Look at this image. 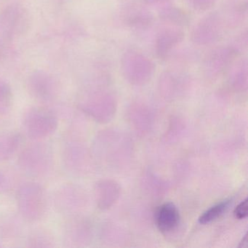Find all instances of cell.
Masks as SVG:
<instances>
[{
  "label": "cell",
  "mask_w": 248,
  "mask_h": 248,
  "mask_svg": "<svg viewBox=\"0 0 248 248\" xmlns=\"http://www.w3.org/2000/svg\"><path fill=\"white\" fill-rule=\"evenodd\" d=\"M16 199L20 213L29 221L41 220L47 212L46 191L36 183H26L21 186L17 192Z\"/></svg>",
  "instance_id": "6da1fadb"
},
{
  "label": "cell",
  "mask_w": 248,
  "mask_h": 248,
  "mask_svg": "<svg viewBox=\"0 0 248 248\" xmlns=\"http://www.w3.org/2000/svg\"><path fill=\"white\" fill-rule=\"evenodd\" d=\"M59 121L53 111L42 107H32L24 111L22 127L29 139L43 140L57 130Z\"/></svg>",
  "instance_id": "7a4b0ae2"
},
{
  "label": "cell",
  "mask_w": 248,
  "mask_h": 248,
  "mask_svg": "<svg viewBox=\"0 0 248 248\" xmlns=\"http://www.w3.org/2000/svg\"><path fill=\"white\" fill-rule=\"evenodd\" d=\"M18 165L28 175L43 176L53 168V152L47 145L34 143L27 146L21 152L18 158Z\"/></svg>",
  "instance_id": "3957f363"
},
{
  "label": "cell",
  "mask_w": 248,
  "mask_h": 248,
  "mask_svg": "<svg viewBox=\"0 0 248 248\" xmlns=\"http://www.w3.org/2000/svg\"><path fill=\"white\" fill-rule=\"evenodd\" d=\"M124 75L135 83H140L149 79L153 73V63L140 53L130 51L125 53L122 60Z\"/></svg>",
  "instance_id": "277c9868"
},
{
  "label": "cell",
  "mask_w": 248,
  "mask_h": 248,
  "mask_svg": "<svg viewBox=\"0 0 248 248\" xmlns=\"http://www.w3.org/2000/svg\"><path fill=\"white\" fill-rule=\"evenodd\" d=\"M218 18L213 15L201 21L193 31L192 38L194 43L207 45L217 40L221 32V24Z\"/></svg>",
  "instance_id": "5b68a950"
},
{
  "label": "cell",
  "mask_w": 248,
  "mask_h": 248,
  "mask_svg": "<svg viewBox=\"0 0 248 248\" xmlns=\"http://www.w3.org/2000/svg\"><path fill=\"white\" fill-rule=\"evenodd\" d=\"M184 37V32L178 29H165L160 31L155 44L156 56L159 59H165L172 49L181 43Z\"/></svg>",
  "instance_id": "8992f818"
},
{
  "label": "cell",
  "mask_w": 248,
  "mask_h": 248,
  "mask_svg": "<svg viewBox=\"0 0 248 248\" xmlns=\"http://www.w3.org/2000/svg\"><path fill=\"white\" fill-rule=\"evenodd\" d=\"M179 220V212L172 202L162 204L156 211V226L162 233H169L176 229Z\"/></svg>",
  "instance_id": "52a82bcc"
},
{
  "label": "cell",
  "mask_w": 248,
  "mask_h": 248,
  "mask_svg": "<svg viewBox=\"0 0 248 248\" xmlns=\"http://www.w3.org/2000/svg\"><path fill=\"white\" fill-rule=\"evenodd\" d=\"M78 188L72 185H66L61 187L55 196V204L60 213L71 214L78 204Z\"/></svg>",
  "instance_id": "ba28073f"
},
{
  "label": "cell",
  "mask_w": 248,
  "mask_h": 248,
  "mask_svg": "<svg viewBox=\"0 0 248 248\" xmlns=\"http://www.w3.org/2000/svg\"><path fill=\"white\" fill-rule=\"evenodd\" d=\"M117 185L111 181H101L95 185V197L98 207L101 209L108 208L111 202L118 197Z\"/></svg>",
  "instance_id": "9c48e42d"
},
{
  "label": "cell",
  "mask_w": 248,
  "mask_h": 248,
  "mask_svg": "<svg viewBox=\"0 0 248 248\" xmlns=\"http://www.w3.org/2000/svg\"><path fill=\"white\" fill-rule=\"evenodd\" d=\"M21 143L19 133L10 132L0 135V162L11 157L18 150Z\"/></svg>",
  "instance_id": "30bf717a"
},
{
  "label": "cell",
  "mask_w": 248,
  "mask_h": 248,
  "mask_svg": "<svg viewBox=\"0 0 248 248\" xmlns=\"http://www.w3.org/2000/svg\"><path fill=\"white\" fill-rule=\"evenodd\" d=\"M160 17L166 22L178 26L188 25L189 17L182 10L176 8H167L160 12Z\"/></svg>",
  "instance_id": "8fae6325"
},
{
  "label": "cell",
  "mask_w": 248,
  "mask_h": 248,
  "mask_svg": "<svg viewBox=\"0 0 248 248\" xmlns=\"http://www.w3.org/2000/svg\"><path fill=\"white\" fill-rule=\"evenodd\" d=\"M231 202H232L231 200H225L215 204L201 215V216L199 217V223L201 224H207L214 221L227 210L230 206Z\"/></svg>",
  "instance_id": "7c38bea8"
},
{
  "label": "cell",
  "mask_w": 248,
  "mask_h": 248,
  "mask_svg": "<svg viewBox=\"0 0 248 248\" xmlns=\"http://www.w3.org/2000/svg\"><path fill=\"white\" fill-rule=\"evenodd\" d=\"M29 246L33 248H50L55 246L53 235L47 231L40 230L34 232L28 241Z\"/></svg>",
  "instance_id": "4fadbf2b"
},
{
  "label": "cell",
  "mask_w": 248,
  "mask_h": 248,
  "mask_svg": "<svg viewBox=\"0 0 248 248\" xmlns=\"http://www.w3.org/2000/svg\"><path fill=\"white\" fill-rule=\"evenodd\" d=\"M153 17L151 14L143 11H138L136 14L129 16V25L136 28H146L152 25Z\"/></svg>",
  "instance_id": "5bb4252c"
},
{
  "label": "cell",
  "mask_w": 248,
  "mask_h": 248,
  "mask_svg": "<svg viewBox=\"0 0 248 248\" xmlns=\"http://www.w3.org/2000/svg\"><path fill=\"white\" fill-rule=\"evenodd\" d=\"M186 2L194 11H203L211 8L216 0H186Z\"/></svg>",
  "instance_id": "9a60e30c"
},
{
  "label": "cell",
  "mask_w": 248,
  "mask_h": 248,
  "mask_svg": "<svg viewBox=\"0 0 248 248\" xmlns=\"http://www.w3.org/2000/svg\"><path fill=\"white\" fill-rule=\"evenodd\" d=\"M248 199H245L243 201L241 202L236 208L233 210V215L236 218L239 220L245 218L248 216Z\"/></svg>",
  "instance_id": "2e32d148"
},
{
  "label": "cell",
  "mask_w": 248,
  "mask_h": 248,
  "mask_svg": "<svg viewBox=\"0 0 248 248\" xmlns=\"http://www.w3.org/2000/svg\"><path fill=\"white\" fill-rule=\"evenodd\" d=\"M7 185H8V178L5 176V174L0 172V191L5 189Z\"/></svg>",
  "instance_id": "e0dca14e"
},
{
  "label": "cell",
  "mask_w": 248,
  "mask_h": 248,
  "mask_svg": "<svg viewBox=\"0 0 248 248\" xmlns=\"http://www.w3.org/2000/svg\"><path fill=\"white\" fill-rule=\"evenodd\" d=\"M248 246V235H245V237L242 239V242H241V245H239V247L241 248H245V247Z\"/></svg>",
  "instance_id": "ac0fdd59"
},
{
  "label": "cell",
  "mask_w": 248,
  "mask_h": 248,
  "mask_svg": "<svg viewBox=\"0 0 248 248\" xmlns=\"http://www.w3.org/2000/svg\"><path fill=\"white\" fill-rule=\"evenodd\" d=\"M166 0H146V2L148 4L158 3V2H165Z\"/></svg>",
  "instance_id": "d6986e66"
}]
</instances>
